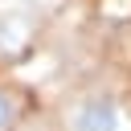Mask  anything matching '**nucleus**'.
Returning <instances> with one entry per match:
<instances>
[{
	"label": "nucleus",
	"mask_w": 131,
	"mask_h": 131,
	"mask_svg": "<svg viewBox=\"0 0 131 131\" xmlns=\"http://www.w3.org/2000/svg\"><path fill=\"white\" fill-rule=\"evenodd\" d=\"M70 131H123V111L111 94H86L70 111Z\"/></svg>",
	"instance_id": "obj_1"
},
{
	"label": "nucleus",
	"mask_w": 131,
	"mask_h": 131,
	"mask_svg": "<svg viewBox=\"0 0 131 131\" xmlns=\"http://www.w3.org/2000/svg\"><path fill=\"white\" fill-rule=\"evenodd\" d=\"M12 119H16V102H12V94H8V90H0V131H8V127H12Z\"/></svg>",
	"instance_id": "obj_2"
},
{
	"label": "nucleus",
	"mask_w": 131,
	"mask_h": 131,
	"mask_svg": "<svg viewBox=\"0 0 131 131\" xmlns=\"http://www.w3.org/2000/svg\"><path fill=\"white\" fill-rule=\"evenodd\" d=\"M37 131H41V127H37Z\"/></svg>",
	"instance_id": "obj_3"
}]
</instances>
